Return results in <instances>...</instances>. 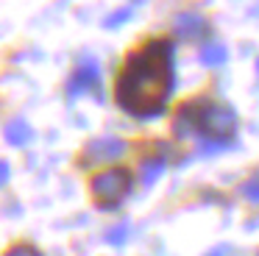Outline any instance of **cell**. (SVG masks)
Here are the masks:
<instances>
[{"mask_svg":"<svg viewBox=\"0 0 259 256\" xmlns=\"http://www.w3.org/2000/svg\"><path fill=\"white\" fill-rule=\"evenodd\" d=\"M3 256H42V253L34 248V245H14V248H9Z\"/></svg>","mask_w":259,"mask_h":256,"instance_id":"obj_13","label":"cell"},{"mask_svg":"<svg viewBox=\"0 0 259 256\" xmlns=\"http://www.w3.org/2000/svg\"><path fill=\"white\" fill-rule=\"evenodd\" d=\"M162 176H164V161L151 159V161H145V164H142V184H145V187H153V184H156Z\"/></svg>","mask_w":259,"mask_h":256,"instance_id":"obj_9","label":"cell"},{"mask_svg":"<svg viewBox=\"0 0 259 256\" xmlns=\"http://www.w3.org/2000/svg\"><path fill=\"white\" fill-rule=\"evenodd\" d=\"M98 81H101V67H98V61H95V59H84V61L78 64V70H75V75L70 78V83H67L70 98H78V95H84L87 89H92Z\"/></svg>","mask_w":259,"mask_h":256,"instance_id":"obj_5","label":"cell"},{"mask_svg":"<svg viewBox=\"0 0 259 256\" xmlns=\"http://www.w3.org/2000/svg\"><path fill=\"white\" fill-rule=\"evenodd\" d=\"M173 31L181 39H198V36H206L209 33V22L198 11H181L173 22Z\"/></svg>","mask_w":259,"mask_h":256,"instance_id":"obj_6","label":"cell"},{"mask_svg":"<svg viewBox=\"0 0 259 256\" xmlns=\"http://www.w3.org/2000/svg\"><path fill=\"white\" fill-rule=\"evenodd\" d=\"M9 176H12V167H9V161H0V187L9 181Z\"/></svg>","mask_w":259,"mask_h":256,"instance_id":"obj_14","label":"cell"},{"mask_svg":"<svg viewBox=\"0 0 259 256\" xmlns=\"http://www.w3.org/2000/svg\"><path fill=\"white\" fill-rule=\"evenodd\" d=\"M223 253H229V245H220L218 250H212V253H206V256H223Z\"/></svg>","mask_w":259,"mask_h":256,"instance_id":"obj_15","label":"cell"},{"mask_svg":"<svg viewBox=\"0 0 259 256\" xmlns=\"http://www.w3.org/2000/svg\"><path fill=\"white\" fill-rule=\"evenodd\" d=\"M256 72H259V61H256Z\"/></svg>","mask_w":259,"mask_h":256,"instance_id":"obj_16","label":"cell"},{"mask_svg":"<svg viewBox=\"0 0 259 256\" xmlns=\"http://www.w3.org/2000/svg\"><path fill=\"white\" fill-rule=\"evenodd\" d=\"M3 134H6V142H12L14 148H23V145H28L31 139H34V128L25 120H12Z\"/></svg>","mask_w":259,"mask_h":256,"instance_id":"obj_7","label":"cell"},{"mask_svg":"<svg viewBox=\"0 0 259 256\" xmlns=\"http://www.w3.org/2000/svg\"><path fill=\"white\" fill-rule=\"evenodd\" d=\"M125 239H128V226H125V223H120V226H114V228L106 231V242L109 245H123Z\"/></svg>","mask_w":259,"mask_h":256,"instance_id":"obj_11","label":"cell"},{"mask_svg":"<svg viewBox=\"0 0 259 256\" xmlns=\"http://www.w3.org/2000/svg\"><path fill=\"white\" fill-rule=\"evenodd\" d=\"M240 195L248 200V203H259V173H253L251 178L240 184Z\"/></svg>","mask_w":259,"mask_h":256,"instance_id":"obj_10","label":"cell"},{"mask_svg":"<svg viewBox=\"0 0 259 256\" xmlns=\"http://www.w3.org/2000/svg\"><path fill=\"white\" fill-rule=\"evenodd\" d=\"M123 153H125L123 139H117V137H98V139H92V142H87L84 156L78 159V164L95 167V164H103V161L120 159Z\"/></svg>","mask_w":259,"mask_h":256,"instance_id":"obj_4","label":"cell"},{"mask_svg":"<svg viewBox=\"0 0 259 256\" xmlns=\"http://www.w3.org/2000/svg\"><path fill=\"white\" fill-rule=\"evenodd\" d=\"M90 189H92V198H95L98 206L112 209V206H117L120 200L128 195V189H131V173L125 170V167H112V170H103V173H98V176L92 178Z\"/></svg>","mask_w":259,"mask_h":256,"instance_id":"obj_3","label":"cell"},{"mask_svg":"<svg viewBox=\"0 0 259 256\" xmlns=\"http://www.w3.org/2000/svg\"><path fill=\"white\" fill-rule=\"evenodd\" d=\"M128 17H131V9H117L112 17H106V20H103V25H106V28H117L120 22H125Z\"/></svg>","mask_w":259,"mask_h":256,"instance_id":"obj_12","label":"cell"},{"mask_svg":"<svg viewBox=\"0 0 259 256\" xmlns=\"http://www.w3.org/2000/svg\"><path fill=\"white\" fill-rule=\"evenodd\" d=\"M192 120V131L206 134L209 139L229 142L237 131V111L218 100H190L184 103Z\"/></svg>","mask_w":259,"mask_h":256,"instance_id":"obj_2","label":"cell"},{"mask_svg":"<svg viewBox=\"0 0 259 256\" xmlns=\"http://www.w3.org/2000/svg\"><path fill=\"white\" fill-rule=\"evenodd\" d=\"M198 59H201V64H206V67H220V64H226V59H229V50H226L220 42H206L201 48V53H198Z\"/></svg>","mask_w":259,"mask_h":256,"instance_id":"obj_8","label":"cell"},{"mask_svg":"<svg viewBox=\"0 0 259 256\" xmlns=\"http://www.w3.org/2000/svg\"><path fill=\"white\" fill-rule=\"evenodd\" d=\"M173 92V45L151 39L128 56L114 83V100L134 117H156Z\"/></svg>","mask_w":259,"mask_h":256,"instance_id":"obj_1","label":"cell"}]
</instances>
